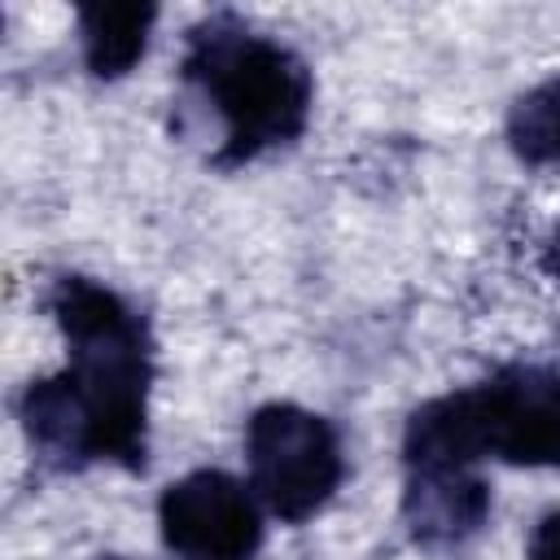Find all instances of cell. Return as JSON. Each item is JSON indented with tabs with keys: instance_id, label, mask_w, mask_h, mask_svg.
Segmentation results:
<instances>
[{
	"instance_id": "obj_1",
	"label": "cell",
	"mask_w": 560,
	"mask_h": 560,
	"mask_svg": "<svg viewBox=\"0 0 560 560\" xmlns=\"http://www.w3.org/2000/svg\"><path fill=\"white\" fill-rule=\"evenodd\" d=\"M52 315L70 346V363L26 389L22 424L31 442L61 464L109 459L144 468L153 381L144 319L88 276L57 280Z\"/></svg>"
},
{
	"instance_id": "obj_2",
	"label": "cell",
	"mask_w": 560,
	"mask_h": 560,
	"mask_svg": "<svg viewBox=\"0 0 560 560\" xmlns=\"http://www.w3.org/2000/svg\"><path fill=\"white\" fill-rule=\"evenodd\" d=\"M407 468H560V372L512 363L481 385L424 402L402 433Z\"/></svg>"
},
{
	"instance_id": "obj_3",
	"label": "cell",
	"mask_w": 560,
	"mask_h": 560,
	"mask_svg": "<svg viewBox=\"0 0 560 560\" xmlns=\"http://www.w3.org/2000/svg\"><path fill=\"white\" fill-rule=\"evenodd\" d=\"M184 79L197 83L223 122V162H249L289 144L311 118V70L302 57L232 18L192 31Z\"/></svg>"
},
{
	"instance_id": "obj_4",
	"label": "cell",
	"mask_w": 560,
	"mask_h": 560,
	"mask_svg": "<svg viewBox=\"0 0 560 560\" xmlns=\"http://www.w3.org/2000/svg\"><path fill=\"white\" fill-rule=\"evenodd\" d=\"M245 464L249 490L289 525L311 521L346 477L337 429L298 402H267L249 416Z\"/></svg>"
},
{
	"instance_id": "obj_5",
	"label": "cell",
	"mask_w": 560,
	"mask_h": 560,
	"mask_svg": "<svg viewBox=\"0 0 560 560\" xmlns=\"http://www.w3.org/2000/svg\"><path fill=\"white\" fill-rule=\"evenodd\" d=\"M158 525L175 560H254L262 542L258 499L219 468L171 481L158 499Z\"/></svg>"
},
{
	"instance_id": "obj_6",
	"label": "cell",
	"mask_w": 560,
	"mask_h": 560,
	"mask_svg": "<svg viewBox=\"0 0 560 560\" xmlns=\"http://www.w3.org/2000/svg\"><path fill=\"white\" fill-rule=\"evenodd\" d=\"M490 516V490L472 468H407L402 521L424 547H455Z\"/></svg>"
},
{
	"instance_id": "obj_7",
	"label": "cell",
	"mask_w": 560,
	"mask_h": 560,
	"mask_svg": "<svg viewBox=\"0 0 560 560\" xmlns=\"http://www.w3.org/2000/svg\"><path fill=\"white\" fill-rule=\"evenodd\" d=\"M153 18H158L153 4H83L79 39L88 70L96 79H122L144 57Z\"/></svg>"
},
{
	"instance_id": "obj_8",
	"label": "cell",
	"mask_w": 560,
	"mask_h": 560,
	"mask_svg": "<svg viewBox=\"0 0 560 560\" xmlns=\"http://www.w3.org/2000/svg\"><path fill=\"white\" fill-rule=\"evenodd\" d=\"M508 144L529 166H560V74L542 79L512 105Z\"/></svg>"
},
{
	"instance_id": "obj_9",
	"label": "cell",
	"mask_w": 560,
	"mask_h": 560,
	"mask_svg": "<svg viewBox=\"0 0 560 560\" xmlns=\"http://www.w3.org/2000/svg\"><path fill=\"white\" fill-rule=\"evenodd\" d=\"M525 560H560V508L547 512L534 534H529V547H525Z\"/></svg>"
},
{
	"instance_id": "obj_10",
	"label": "cell",
	"mask_w": 560,
	"mask_h": 560,
	"mask_svg": "<svg viewBox=\"0 0 560 560\" xmlns=\"http://www.w3.org/2000/svg\"><path fill=\"white\" fill-rule=\"evenodd\" d=\"M101 560H127V556H101Z\"/></svg>"
}]
</instances>
